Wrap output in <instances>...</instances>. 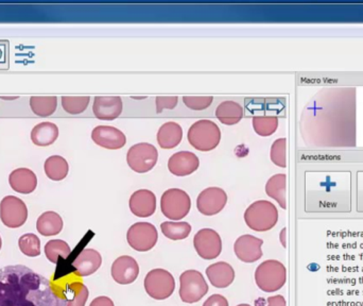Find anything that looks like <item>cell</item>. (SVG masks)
I'll return each instance as SVG.
<instances>
[{"label":"cell","mask_w":363,"mask_h":306,"mask_svg":"<svg viewBox=\"0 0 363 306\" xmlns=\"http://www.w3.org/2000/svg\"><path fill=\"white\" fill-rule=\"evenodd\" d=\"M102 264V258L99 252L94 249H84L80 252L72 267L79 277H89L94 275Z\"/></svg>","instance_id":"19"},{"label":"cell","mask_w":363,"mask_h":306,"mask_svg":"<svg viewBox=\"0 0 363 306\" xmlns=\"http://www.w3.org/2000/svg\"><path fill=\"white\" fill-rule=\"evenodd\" d=\"M59 138V128L55 124L45 121L38 124L31 131V141L34 145L47 147L52 145Z\"/></svg>","instance_id":"23"},{"label":"cell","mask_w":363,"mask_h":306,"mask_svg":"<svg viewBox=\"0 0 363 306\" xmlns=\"http://www.w3.org/2000/svg\"><path fill=\"white\" fill-rule=\"evenodd\" d=\"M145 290L151 298L166 300L176 290L174 275L165 269H153L145 278Z\"/></svg>","instance_id":"6"},{"label":"cell","mask_w":363,"mask_h":306,"mask_svg":"<svg viewBox=\"0 0 363 306\" xmlns=\"http://www.w3.org/2000/svg\"><path fill=\"white\" fill-rule=\"evenodd\" d=\"M216 117L226 126L238 124L243 117V108L235 102H223L216 109Z\"/></svg>","instance_id":"25"},{"label":"cell","mask_w":363,"mask_h":306,"mask_svg":"<svg viewBox=\"0 0 363 306\" xmlns=\"http://www.w3.org/2000/svg\"><path fill=\"white\" fill-rule=\"evenodd\" d=\"M203 306H228V301L221 295H213L205 301Z\"/></svg>","instance_id":"39"},{"label":"cell","mask_w":363,"mask_h":306,"mask_svg":"<svg viewBox=\"0 0 363 306\" xmlns=\"http://www.w3.org/2000/svg\"><path fill=\"white\" fill-rule=\"evenodd\" d=\"M213 96H184L183 102L190 110L202 111L213 104Z\"/></svg>","instance_id":"36"},{"label":"cell","mask_w":363,"mask_h":306,"mask_svg":"<svg viewBox=\"0 0 363 306\" xmlns=\"http://www.w3.org/2000/svg\"><path fill=\"white\" fill-rule=\"evenodd\" d=\"M129 205L132 213L138 217H150L157 211V196L151 190H140L132 195Z\"/></svg>","instance_id":"17"},{"label":"cell","mask_w":363,"mask_h":306,"mask_svg":"<svg viewBox=\"0 0 363 306\" xmlns=\"http://www.w3.org/2000/svg\"><path fill=\"white\" fill-rule=\"evenodd\" d=\"M89 102V96H63L62 106L68 114L78 115L86 110Z\"/></svg>","instance_id":"32"},{"label":"cell","mask_w":363,"mask_h":306,"mask_svg":"<svg viewBox=\"0 0 363 306\" xmlns=\"http://www.w3.org/2000/svg\"><path fill=\"white\" fill-rule=\"evenodd\" d=\"M63 219L55 212H45L36 222V230L43 236H55L63 230Z\"/></svg>","instance_id":"24"},{"label":"cell","mask_w":363,"mask_h":306,"mask_svg":"<svg viewBox=\"0 0 363 306\" xmlns=\"http://www.w3.org/2000/svg\"><path fill=\"white\" fill-rule=\"evenodd\" d=\"M10 68V42L0 40V70Z\"/></svg>","instance_id":"37"},{"label":"cell","mask_w":363,"mask_h":306,"mask_svg":"<svg viewBox=\"0 0 363 306\" xmlns=\"http://www.w3.org/2000/svg\"><path fill=\"white\" fill-rule=\"evenodd\" d=\"M127 241L136 251H150L159 241V233L152 224L138 222L128 230Z\"/></svg>","instance_id":"9"},{"label":"cell","mask_w":363,"mask_h":306,"mask_svg":"<svg viewBox=\"0 0 363 306\" xmlns=\"http://www.w3.org/2000/svg\"><path fill=\"white\" fill-rule=\"evenodd\" d=\"M30 108L38 116H51L57 111V98L55 96H32Z\"/></svg>","instance_id":"28"},{"label":"cell","mask_w":363,"mask_h":306,"mask_svg":"<svg viewBox=\"0 0 363 306\" xmlns=\"http://www.w3.org/2000/svg\"><path fill=\"white\" fill-rule=\"evenodd\" d=\"M308 269L313 271H319L321 269V266L319 264H313L311 266L308 267Z\"/></svg>","instance_id":"43"},{"label":"cell","mask_w":363,"mask_h":306,"mask_svg":"<svg viewBox=\"0 0 363 306\" xmlns=\"http://www.w3.org/2000/svg\"><path fill=\"white\" fill-rule=\"evenodd\" d=\"M245 222L251 230L266 232L277 226L279 211L270 201H255L245 211Z\"/></svg>","instance_id":"2"},{"label":"cell","mask_w":363,"mask_h":306,"mask_svg":"<svg viewBox=\"0 0 363 306\" xmlns=\"http://www.w3.org/2000/svg\"><path fill=\"white\" fill-rule=\"evenodd\" d=\"M44 169L49 179L52 181H62L69 173V165L63 156L52 155L47 158Z\"/></svg>","instance_id":"27"},{"label":"cell","mask_w":363,"mask_h":306,"mask_svg":"<svg viewBox=\"0 0 363 306\" xmlns=\"http://www.w3.org/2000/svg\"><path fill=\"white\" fill-rule=\"evenodd\" d=\"M159 153L153 145L140 143L134 145L128 151L127 162L130 168L138 173L150 171L157 165Z\"/></svg>","instance_id":"8"},{"label":"cell","mask_w":363,"mask_h":306,"mask_svg":"<svg viewBox=\"0 0 363 306\" xmlns=\"http://www.w3.org/2000/svg\"><path fill=\"white\" fill-rule=\"evenodd\" d=\"M9 183L14 192L29 195L38 186V177L33 171L28 168H17L9 175Z\"/></svg>","instance_id":"20"},{"label":"cell","mask_w":363,"mask_h":306,"mask_svg":"<svg viewBox=\"0 0 363 306\" xmlns=\"http://www.w3.org/2000/svg\"><path fill=\"white\" fill-rule=\"evenodd\" d=\"M91 140L96 145L108 151H118L127 143L125 133L111 126H98L91 132Z\"/></svg>","instance_id":"13"},{"label":"cell","mask_w":363,"mask_h":306,"mask_svg":"<svg viewBox=\"0 0 363 306\" xmlns=\"http://www.w3.org/2000/svg\"><path fill=\"white\" fill-rule=\"evenodd\" d=\"M112 278L121 285L132 284L140 275V266L132 256H121L112 265Z\"/></svg>","instance_id":"15"},{"label":"cell","mask_w":363,"mask_h":306,"mask_svg":"<svg viewBox=\"0 0 363 306\" xmlns=\"http://www.w3.org/2000/svg\"><path fill=\"white\" fill-rule=\"evenodd\" d=\"M254 131L262 138L272 136L279 128V119L277 116L253 117Z\"/></svg>","instance_id":"33"},{"label":"cell","mask_w":363,"mask_h":306,"mask_svg":"<svg viewBox=\"0 0 363 306\" xmlns=\"http://www.w3.org/2000/svg\"><path fill=\"white\" fill-rule=\"evenodd\" d=\"M1 246H2V241H1V237H0V250H1Z\"/></svg>","instance_id":"45"},{"label":"cell","mask_w":363,"mask_h":306,"mask_svg":"<svg viewBox=\"0 0 363 306\" xmlns=\"http://www.w3.org/2000/svg\"><path fill=\"white\" fill-rule=\"evenodd\" d=\"M1 99H4V100H15V99H18V97H17V96H15V97H4V96H1Z\"/></svg>","instance_id":"44"},{"label":"cell","mask_w":363,"mask_h":306,"mask_svg":"<svg viewBox=\"0 0 363 306\" xmlns=\"http://www.w3.org/2000/svg\"><path fill=\"white\" fill-rule=\"evenodd\" d=\"M180 297L184 303H196L208 293V285L202 273L186 271L180 277Z\"/></svg>","instance_id":"7"},{"label":"cell","mask_w":363,"mask_h":306,"mask_svg":"<svg viewBox=\"0 0 363 306\" xmlns=\"http://www.w3.org/2000/svg\"><path fill=\"white\" fill-rule=\"evenodd\" d=\"M188 142L199 151H211L221 141L220 128L213 121L201 119L188 130Z\"/></svg>","instance_id":"3"},{"label":"cell","mask_w":363,"mask_h":306,"mask_svg":"<svg viewBox=\"0 0 363 306\" xmlns=\"http://www.w3.org/2000/svg\"><path fill=\"white\" fill-rule=\"evenodd\" d=\"M285 235H286V229H283V231H281V244H283L284 247H286Z\"/></svg>","instance_id":"42"},{"label":"cell","mask_w":363,"mask_h":306,"mask_svg":"<svg viewBox=\"0 0 363 306\" xmlns=\"http://www.w3.org/2000/svg\"><path fill=\"white\" fill-rule=\"evenodd\" d=\"M286 280L287 271L279 261H264L255 271L256 285L264 293L277 292L285 285Z\"/></svg>","instance_id":"4"},{"label":"cell","mask_w":363,"mask_h":306,"mask_svg":"<svg viewBox=\"0 0 363 306\" xmlns=\"http://www.w3.org/2000/svg\"><path fill=\"white\" fill-rule=\"evenodd\" d=\"M191 209V200L187 192L179 188H170L164 192L161 199L162 213L168 219L181 220L188 215Z\"/></svg>","instance_id":"5"},{"label":"cell","mask_w":363,"mask_h":306,"mask_svg":"<svg viewBox=\"0 0 363 306\" xmlns=\"http://www.w3.org/2000/svg\"><path fill=\"white\" fill-rule=\"evenodd\" d=\"M286 146H287V140L286 138H279L273 143L271 147L270 158L271 160L277 166L285 168L287 166L286 162Z\"/></svg>","instance_id":"35"},{"label":"cell","mask_w":363,"mask_h":306,"mask_svg":"<svg viewBox=\"0 0 363 306\" xmlns=\"http://www.w3.org/2000/svg\"><path fill=\"white\" fill-rule=\"evenodd\" d=\"M194 246L200 258L213 260L221 253V237L215 230L202 229L194 235Z\"/></svg>","instance_id":"11"},{"label":"cell","mask_w":363,"mask_h":306,"mask_svg":"<svg viewBox=\"0 0 363 306\" xmlns=\"http://www.w3.org/2000/svg\"><path fill=\"white\" fill-rule=\"evenodd\" d=\"M237 306H251V305H237Z\"/></svg>","instance_id":"46"},{"label":"cell","mask_w":363,"mask_h":306,"mask_svg":"<svg viewBox=\"0 0 363 306\" xmlns=\"http://www.w3.org/2000/svg\"><path fill=\"white\" fill-rule=\"evenodd\" d=\"M228 195L222 188L208 187L203 190L196 199V209L205 216L219 214L225 207Z\"/></svg>","instance_id":"12"},{"label":"cell","mask_w":363,"mask_h":306,"mask_svg":"<svg viewBox=\"0 0 363 306\" xmlns=\"http://www.w3.org/2000/svg\"><path fill=\"white\" fill-rule=\"evenodd\" d=\"M286 182L287 177L284 173L273 175L266 184V192L270 198L277 201L281 209H286Z\"/></svg>","instance_id":"26"},{"label":"cell","mask_w":363,"mask_h":306,"mask_svg":"<svg viewBox=\"0 0 363 306\" xmlns=\"http://www.w3.org/2000/svg\"><path fill=\"white\" fill-rule=\"evenodd\" d=\"M179 98L177 96H172V97H157L155 102H157V113H162L164 109L167 110H172L176 108L178 104Z\"/></svg>","instance_id":"38"},{"label":"cell","mask_w":363,"mask_h":306,"mask_svg":"<svg viewBox=\"0 0 363 306\" xmlns=\"http://www.w3.org/2000/svg\"><path fill=\"white\" fill-rule=\"evenodd\" d=\"M89 292L86 286L80 282L68 284L66 288L67 306H85L89 299Z\"/></svg>","instance_id":"30"},{"label":"cell","mask_w":363,"mask_h":306,"mask_svg":"<svg viewBox=\"0 0 363 306\" xmlns=\"http://www.w3.org/2000/svg\"><path fill=\"white\" fill-rule=\"evenodd\" d=\"M206 275L216 288H228L235 280L234 269L225 262H218L207 267Z\"/></svg>","instance_id":"21"},{"label":"cell","mask_w":363,"mask_h":306,"mask_svg":"<svg viewBox=\"0 0 363 306\" xmlns=\"http://www.w3.org/2000/svg\"><path fill=\"white\" fill-rule=\"evenodd\" d=\"M89 306H115L114 302L108 297H98Z\"/></svg>","instance_id":"40"},{"label":"cell","mask_w":363,"mask_h":306,"mask_svg":"<svg viewBox=\"0 0 363 306\" xmlns=\"http://www.w3.org/2000/svg\"><path fill=\"white\" fill-rule=\"evenodd\" d=\"M161 230L167 239L172 241H182L189 236L191 226L188 222H166L161 224Z\"/></svg>","instance_id":"31"},{"label":"cell","mask_w":363,"mask_h":306,"mask_svg":"<svg viewBox=\"0 0 363 306\" xmlns=\"http://www.w3.org/2000/svg\"><path fill=\"white\" fill-rule=\"evenodd\" d=\"M72 253L69 245L61 239H52L45 246V254L52 264H57L60 258L66 260Z\"/></svg>","instance_id":"29"},{"label":"cell","mask_w":363,"mask_h":306,"mask_svg":"<svg viewBox=\"0 0 363 306\" xmlns=\"http://www.w3.org/2000/svg\"><path fill=\"white\" fill-rule=\"evenodd\" d=\"M183 138V129L174 121L164 124L157 132V142L163 149H174L180 145Z\"/></svg>","instance_id":"22"},{"label":"cell","mask_w":363,"mask_h":306,"mask_svg":"<svg viewBox=\"0 0 363 306\" xmlns=\"http://www.w3.org/2000/svg\"><path fill=\"white\" fill-rule=\"evenodd\" d=\"M262 244L264 241L253 235H242L237 239L234 245V251L237 258L245 263L257 262L262 258Z\"/></svg>","instance_id":"14"},{"label":"cell","mask_w":363,"mask_h":306,"mask_svg":"<svg viewBox=\"0 0 363 306\" xmlns=\"http://www.w3.org/2000/svg\"><path fill=\"white\" fill-rule=\"evenodd\" d=\"M0 219L8 228H21L28 219L27 205L17 197H4L0 202Z\"/></svg>","instance_id":"10"},{"label":"cell","mask_w":363,"mask_h":306,"mask_svg":"<svg viewBox=\"0 0 363 306\" xmlns=\"http://www.w3.org/2000/svg\"><path fill=\"white\" fill-rule=\"evenodd\" d=\"M268 306H286V300L281 295L267 299Z\"/></svg>","instance_id":"41"},{"label":"cell","mask_w":363,"mask_h":306,"mask_svg":"<svg viewBox=\"0 0 363 306\" xmlns=\"http://www.w3.org/2000/svg\"><path fill=\"white\" fill-rule=\"evenodd\" d=\"M0 306H67L46 278L23 265L0 269Z\"/></svg>","instance_id":"1"},{"label":"cell","mask_w":363,"mask_h":306,"mask_svg":"<svg viewBox=\"0 0 363 306\" xmlns=\"http://www.w3.org/2000/svg\"><path fill=\"white\" fill-rule=\"evenodd\" d=\"M200 160L190 151H179L168 160V169L177 177H186L198 170Z\"/></svg>","instance_id":"18"},{"label":"cell","mask_w":363,"mask_h":306,"mask_svg":"<svg viewBox=\"0 0 363 306\" xmlns=\"http://www.w3.org/2000/svg\"><path fill=\"white\" fill-rule=\"evenodd\" d=\"M123 110V100L118 96H97L94 100L93 112L100 121H114Z\"/></svg>","instance_id":"16"},{"label":"cell","mask_w":363,"mask_h":306,"mask_svg":"<svg viewBox=\"0 0 363 306\" xmlns=\"http://www.w3.org/2000/svg\"><path fill=\"white\" fill-rule=\"evenodd\" d=\"M18 247L21 253L29 258L40 256V241L35 234L28 233L18 239Z\"/></svg>","instance_id":"34"}]
</instances>
